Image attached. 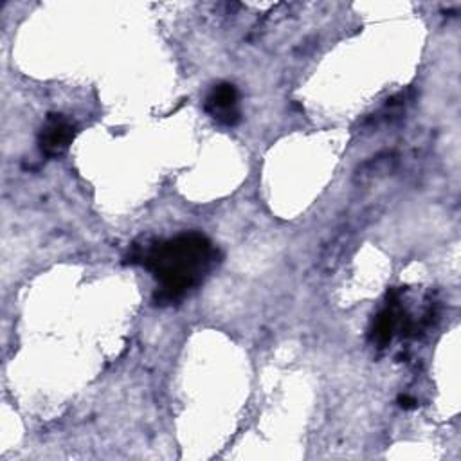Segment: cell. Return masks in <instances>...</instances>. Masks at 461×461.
<instances>
[{"label":"cell","instance_id":"cell-1","mask_svg":"<svg viewBox=\"0 0 461 461\" xmlns=\"http://www.w3.org/2000/svg\"><path fill=\"white\" fill-rule=\"evenodd\" d=\"M212 243L198 232H185L167 241L144 247L142 263L155 274L158 290L155 303L164 306L180 301L196 286L214 261Z\"/></svg>","mask_w":461,"mask_h":461},{"label":"cell","instance_id":"cell-2","mask_svg":"<svg viewBox=\"0 0 461 461\" xmlns=\"http://www.w3.org/2000/svg\"><path fill=\"white\" fill-rule=\"evenodd\" d=\"M76 135L74 124L61 113H50L40 131V149L47 157L61 155Z\"/></svg>","mask_w":461,"mask_h":461},{"label":"cell","instance_id":"cell-3","mask_svg":"<svg viewBox=\"0 0 461 461\" xmlns=\"http://www.w3.org/2000/svg\"><path fill=\"white\" fill-rule=\"evenodd\" d=\"M205 110L218 122L232 126L240 121L238 112V90L230 83L216 85L205 101Z\"/></svg>","mask_w":461,"mask_h":461},{"label":"cell","instance_id":"cell-4","mask_svg":"<svg viewBox=\"0 0 461 461\" xmlns=\"http://www.w3.org/2000/svg\"><path fill=\"white\" fill-rule=\"evenodd\" d=\"M398 324V317H396V312L393 308V304H389V308H385L384 312L378 313V317L375 319V324H373V330H371V337L376 344L384 346L391 340L393 337V331Z\"/></svg>","mask_w":461,"mask_h":461},{"label":"cell","instance_id":"cell-5","mask_svg":"<svg viewBox=\"0 0 461 461\" xmlns=\"http://www.w3.org/2000/svg\"><path fill=\"white\" fill-rule=\"evenodd\" d=\"M398 403H400V407H403V409H412V407H416V400H414L412 396H409V394H400V396H398Z\"/></svg>","mask_w":461,"mask_h":461}]
</instances>
